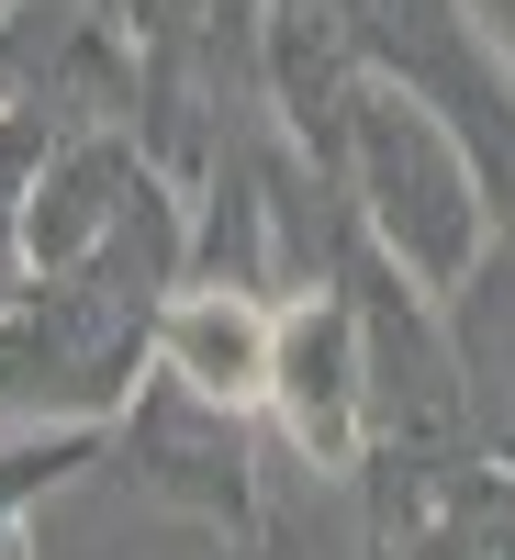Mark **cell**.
Masks as SVG:
<instances>
[{"label":"cell","instance_id":"cell-2","mask_svg":"<svg viewBox=\"0 0 515 560\" xmlns=\"http://www.w3.org/2000/svg\"><path fill=\"white\" fill-rule=\"evenodd\" d=\"M12 560H382V538H370V504L348 482H314V471H280L269 538H224V527L168 516V504H147L134 482H113V459H90L23 527Z\"/></svg>","mask_w":515,"mask_h":560},{"label":"cell","instance_id":"cell-9","mask_svg":"<svg viewBox=\"0 0 515 560\" xmlns=\"http://www.w3.org/2000/svg\"><path fill=\"white\" fill-rule=\"evenodd\" d=\"M459 12H471V23H482V34L504 45V57H515V0H459Z\"/></svg>","mask_w":515,"mask_h":560},{"label":"cell","instance_id":"cell-3","mask_svg":"<svg viewBox=\"0 0 515 560\" xmlns=\"http://www.w3.org/2000/svg\"><path fill=\"white\" fill-rule=\"evenodd\" d=\"M280 459L314 482H370V325H359V280H314L280 303V359H269V415Z\"/></svg>","mask_w":515,"mask_h":560},{"label":"cell","instance_id":"cell-6","mask_svg":"<svg viewBox=\"0 0 515 560\" xmlns=\"http://www.w3.org/2000/svg\"><path fill=\"white\" fill-rule=\"evenodd\" d=\"M382 560H515V459H459L414 493L370 504Z\"/></svg>","mask_w":515,"mask_h":560},{"label":"cell","instance_id":"cell-5","mask_svg":"<svg viewBox=\"0 0 515 560\" xmlns=\"http://www.w3.org/2000/svg\"><path fill=\"white\" fill-rule=\"evenodd\" d=\"M269 359H280V303L236 280H179L157 314V382L202 393L224 415H269Z\"/></svg>","mask_w":515,"mask_h":560},{"label":"cell","instance_id":"cell-10","mask_svg":"<svg viewBox=\"0 0 515 560\" xmlns=\"http://www.w3.org/2000/svg\"><path fill=\"white\" fill-rule=\"evenodd\" d=\"M12 12H23V0H0V23H12Z\"/></svg>","mask_w":515,"mask_h":560},{"label":"cell","instance_id":"cell-4","mask_svg":"<svg viewBox=\"0 0 515 560\" xmlns=\"http://www.w3.org/2000/svg\"><path fill=\"white\" fill-rule=\"evenodd\" d=\"M0 113L34 135H134V23L124 0H23L0 23Z\"/></svg>","mask_w":515,"mask_h":560},{"label":"cell","instance_id":"cell-8","mask_svg":"<svg viewBox=\"0 0 515 560\" xmlns=\"http://www.w3.org/2000/svg\"><path fill=\"white\" fill-rule=\"evenodd\" d=\"M102 448H113V438H0V560L23 549V527H34Z\"/></svg>","mask_w":515,"mask_h":560},{"label":"cell","instance_id":"cell-1","mask_svg":"<svg viewBox=\"0 0 515 560\" xmlns=\"http://www.w3.org/2000/svg\"><path fill=\"white\" fill-rule=\"evenodd\" d=\"M337 191L370 258H393L414 292H459L482 258H493V179L482 158L459 147V124L426 113L414 90L393 79H348V113H337Z\"/></svg>","mask_w":515,"mask_h":560},{"label":"cell","instance_id":"cell-7","mask_svg":"<svg viewBox=\"0 0 515 560\" xmlns=\"http://www.w3.org/2000/svg\"><path fill=\"white\" fill-rule=\"evenodd\" d=\"M437 314H448V359L471 393L482 459H515V236H493V258L459 292H437Z\"/></svg>","mask_w":515,"mask_h":560}]
</instances>
